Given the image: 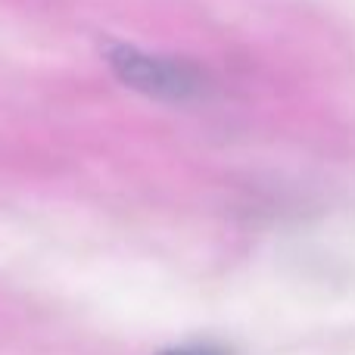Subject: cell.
<instances>
[{"label":"cell","instance_id":"obj_1","mask_svg":"<svg viewBox=\"0 0 355 355\" xmlns=\"http://www.w3.org/2000/svg\"><path fill=\"white\" fill-rule=\"evenodd\" d=\"M103 56L110 62L112 75L122 85L147 94L156 100H172V103H187L200 100L206 94L209 81L196 66L184 60H168V56H150L144 50L131 47L122 41H110L103 47Z\"/></svg>","mask_w":355,"mask_h":355},{"label":"cell","instance_id":"obj_2","mask_svg":"<svg viewBox=\"0 0 355 355\" xmlns=\"http://www.w3.org/2000/svg\"><path fill=\"white\" fill-rule=\"evenodd\" d=\"M156 355H234V352L218 343H184V346H168V349Z\"/></svg>","mask_w":355,"mask_h":355}]
</instances>
